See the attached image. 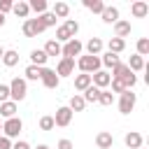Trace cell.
I'll return each mask as SVG.
<instances>
[{"mask_svg":"<svg viewBox=\"0 0 149 149\" xmlns=\"http://www.w3.org/2000/svg\"><path fill=\"white\" fill-rule=\"evenodd\" d=\"M109 77H112V79H119V81L126 86V91H130V88L135 86V81H137V77H135L130 70H128V65H126V63H119V65H114Z\"/></svg>","mask_w":149,"mask_h":149,"instance_id":"obj_1","label":"cell"},{"mask_svg":"<svg viewBox=\"0 0 149 149\" xmlns=\"http://www.w3.org/2000/svg\"><path fill=\"white\" fill-rule=\"evenodd\" d=\"M77 30H79V23L72 21V19H65V21L56 28V42L61 44V42H70V40H74Z\"/></svg>","mask_w":149,"mask_h":149,"instance_id":"obj_2","label":"cell"},{"mask_svg":"<svg viewBox=\"0 0 149 149\" xmlns=\"http://www.w3.org/2000/svg\"><path fill=\"white\" fill-rule=\"evenodd\" d=\"M26 93H28L26 79H21V77H14V79L9 81V98H12V102H19V100H23V98H26Z\"/></svg>","mask_w":149,"mask_h":149,"instance_id":"obj_3","label":"cell"},{"mask_svg":"<svg viewBox=\"0 0 149 149\" xmlns=\"http://www.w3.org/2000/svg\"><path fill=\"white\" fill-rule=\"evenodd\" d=\"M77 65H79V70L84 72V74H91V72H98L100 70V58L98 56H79L77 58Z\"/></svg>","mask_w":149,"mask_h":149,"instance_id":"obj_4","label":"cell"},{"mask_svg":"<svg viewBox=\"0 0 149 149\" xmlns=\"http://www.w3.org/2000/svg\"><path fill=\"white\" fill-rule=\"evenodd\" d=\"M23 130V121L19 119V116H14V119H7L5 123H2V135L7 137V140H12V137H19V133Z\"/></svg>","mask_w":149,"mask_h":149,"instance_id":"obj_5","label":"cell"},{"mask_svg":"<svg viewBox=\"0 0 149 149\" xmlns=\"http://www.w3.org/2000/svg\"><path fill=\"white\" fill-rule=\"evenodd\" d=\"M81 49H84V44L74 37V40L65 42V47H61V56H63V58H72V61H74V56H81Z\"/></svg>","mask_w":149,"mask_h":149,"instance_id":"obj_6","label":"cell"},{"mask_svg":"<svg viewBox=\"0 0 149 149\" xmlns=\"http://www.w3.org/2000/svg\"><path fill=\"white\" fill-rule=\"evenodd\" d=\"M21 30H23V35H26V37H37V35H40V33H44L47 28H44L37 19H26V21H23V26H21Z\"/></svg>","mask_w":149,"mask_h":149,"instance_id":"obj_7","label":"cell"},{"mask_svg":"<svg viewBox=\"0 0 149 149\" xmlns=\"http://www.w3.org/2000/svg\"><path fill=\"white\" fill-rule=\"evenodd\" d=\"M135 102H137V95L133 91H123L121 93V100H119V112L121 114H130L133 107H135Z\"/></svg>","mask_w":149,"mask_h":149,"instance_id":"obj_8","label":"cell"},{"mask_svg":"<svg viewBox=\"0 0 149 149\" xmlns=\"http://www.w3.org/2000/svg\"><path fill=\"white\" fill-rule=\"evenodd\" d=\"M70 121H72V109L70 107H58L56 114H54V126L65 128V126H70Z\"/></svg>","mask_w":149,"mask_h":149,"instance_id":"obj_9","label":"cell"},{"mask_svg":"<svg viewBox=\"0 0 149 149\" xmlns=\"http://www.w3.org/2000/svg\"><path fill=\"white\" fill-rule=\"evenodd\" d=\"M40 79H42V84H44L47 88H56V86L61 84V77H58L54 70H49V68H42V74H40Z\"/></svg>","mask_w":149,"mask_h":149,"instance_id":"obj_10","label":"cell"},{"mask_svg":"<svg viewBox=\"0 0 149 149\" xmlns=\"http://www.w3.org/2000/svg\"><path fill=\"white\" fill-rule=\"evenodd\" d=\"M54 72H56L58 77H70V74L74 72V61H72V58H61Z\"/></svg>","mask_w":149,"mask_h":149,"instance_id":"obj_11","label":"cell"},{"mask_svg":"<svg viewBox=\"0 0 149 149\" xmlns=\"http://www.w3.org/2000/svg\"><path fill=\"white\" fill-rule=\"evenodd\" d=\"M109 79H112V77H109V72H105V70H98V72L91 74V84H93L95 88H100V91H102L105 86H109Z\"/></svg>","mask_w":149,"mask_h":149,"instance_id":"obj_12","label":"cell"},{"mask_svg":"<svg viewBox=\"0 0 149 149\" xmlns=\"http://www.w3.org/2000/svg\"><path fill=\"white\" fill-rule=\"evenodd\" d=\"M112 144H114V137H112V133H107V130H100V133L95 135V147H98V149H112Z\"/></svg>","mask_w":149,"mask_h":149,"instance_id":"obj_13","label":"cell"},{"mask_svg":"<svg viewBox=\"0 0 149 149\" xmlns=\"http://www.w3.org/2000/svg\"><path fill=\"white\" fill-rule=\"evenodd\" d=\"M130 14H133L135 19H142V16H147V14H149V5H147L144 0H137V2H133V5H130Z\"/></svg>","mask_w":149,"mask_h":149,"instance_id":"obj_14","label":"cell"},{"mask_svg":"<svg viewBox=\"0 0 149 149\" xmlns=\"http://www.w3.org/2000/svg\"><path fill=\"white\" fill-rule=\"evenodd\" d=\"M0 116L7 121V119H14L16 116V102L7 100V102H0Z\"/></svg>","mask_w":149,"mask_h":149,"instance_id":"obj_15","label":"cell"},{"mask_svg":"<svg viewBox=\"0 0 149 149\" xmlns=\"http://www.w3.org/2000/svg\"><path fill=\"white\" fill-rule=\"evenodd\" d=\"M123 142H126V147H128V149H140V147H142V135H140V133H135V130H130V133H126Z\"/></svg>","mask_w":149,"mask_h":149,"instance_id":"obj_16","label":"cell"},{"mask_svg":"<svg viewBox=\"0 0 149 149\" xmlns=\"http://www.w3.org/2000/svg\"><path fill=\"white\" fill-rule=\"evenodd\" d=\"M86 51H88V56H98L102 51V40L100 37H91L86 42Z\"/></svg>","mask_w":149,"mask_h":149,"instance_id":"obj_17","label":"cell"},{"mask_svg":"<svg viewBox=\"0 0 149 149\" xmlns=\"http://www.w3.org/2000/svg\"><path fill=\"white\" fill-rule=\"evenodd\" d=\"M102 21H105V23H116V21H119V9L105 5V9H102Z\"/></svg>","mask_w":149,"mask_h":149,"instance_id":"obj_18","label":"cell"},{"mask_svg":"<svg viewBox=\"0 0 149 149\" xmlns=\"http://www.w3.org/2000/svg\"><path fill=\"white\" fill-rule=\"evenodd\" d=\"M114 35H116V37H121V40H123L126 35H130V23L119 19V21L114 23Z\"/></svg>","mask_w":149,"mask_h":149,"instance_id":"obj_19","label":"cell"},{"mask_svg":"<svg viewBox=\"0 0 149 149\" xmlns=\"http://www.w3.org/2000/svg\"><path fill=\"white\" fill-rule=\"evenodd\" d=\"M107 49H109V54H121V51L126 49V40H121V37H112V40L107 42Z\"/></svg>","mask_w":149,"mask_h":149,"instance_id":"obj_20","label":"cell"},{"mask_svg":"<svg viewBox=\"0 0 149 149\" xmlns=\"http://www.w3.org/2000/svg\"><path fill=\"white\" fill-rule=\"evenodd\" d=\"M30 65H37V68H44V63H47V54L42 51V49H33L30 51Z\"/></svg>","mask_w":149,"mask_h":149,"instance_id":"obj_21","label":"cell"},{"mask_svg":"<svg viewBox=\"0 0 149 149\" xmlns=\"http://www.w3.org/2000/svg\"><path fill=\"white\" fill-rule=\"evenodd\" d=\"M12 12H14L16 16H21V19H26V16L30 14V7H28V2H23V0H19V2H14V5H12Z\"/></svg>","mask_w":149,"mask_h":149,"instance_id":"obj_22","label":"cell"},{"mask_svg":"<svg viewBox=\"0 0 149 149\" xmlns=\"http://www.w3.org/2000/svg\"><path fill=\"white\" fill-rule=\"evenodd\" d=\"M70 109H72V114L74 112H84V107H86V102H84V98L79 95V93H74L72 98H70V105H68Z\"/></svg>","mask_w":149,"mask_h":149,"instance_id":"obj_23","label":"cell"},{"mask_svg":"<svg viewBox=\"0 0 149 149\" xmlns=\"http://www.w3.org/2000/svg\"><path fill=\"white\" fill-rule=\"evenodd\" d=\"M84 7H86L88 12H93V14H102L105 2H102V0H84Z\"/></svg>","mask_w":149,"mask_h":149,"instance_id":"obj_24","label":"cell"},{"mask_svg":"<svg viewBox=\"0 0 149 149\" xmlns=\"http://www.w3.org/2000/svg\"><path fill=\"white\" fill-rule=\"evenodd\" d=\"M44 54H47V58L49 56H61V44L56 42V40H49L47 44H44V49H42Z\"/></svg>","mask_w":149,"mask_h":149,"instance_id":"obj_25","label":"cell"},{"mask_svg":"<svg viewBox=\"0 0 149 149\" xmlns=\"http://www.w3.org/2000/svg\"><path fill=\"white\" fill-rule=\"evenodd\" d=\"M91 86V74H77L74 77V88L77 91H86Z\"/></svg>","mask_w":149,"mask_h":149,"instance_id":"obj_26","label":"cell"},{"mask_svg":"<svg viewBox=\"0 0 149 149\" xmlns=\"http://www.w3.org/2000/svg\"><path fill=\"white\" fill-rule=\"evenodd\" d=\"M81 98H84V102H98V98H100V88H95V86L91 84V86L84 91Z\"/></svg>","mask_w":149,"mask_h":149,"instance_id":"obj_27","label":"cell"},{"mask_svg":"<svg viewBox=\"0 0 149 149\" xmlns=\"http://www.w3.org/2000/svg\"><path fill=\"white\" fill-rule=\"evenodd\" d=\"M51 14H54V16H61V19H65V16L70 14V5H68V2H56Z\"/></svg>","mask_w":149,"mask_h":149,"instance_id":"obj_28","label":"cell"},{"mask_svg":"<svg viewBox=\"0 0 149 149\" xmlns=\"http://www.w3.org/2000/svg\"><path fill=\"white\" fill-rule=\"evenodd\" d=\"M2 63H5L7 68H14V65L19 63V54H16L14 49H9V51H5V56H2Z\"/></svg>","mask_w":149,"mask_h":149,"instance_id":"obj_29","label":"cell"},{"mask_svg":"<svg viewBox=\"0 0 149 149\" xmlns=\"http://www.w3.org/2000/svg\"><path fill=\"white\" fill-rule=\"evenodd\" d=\"M142 68H144V58H142V56H137V54H135V56H130L128 70H130V72H140Z\"/></svg>","mask_w":149,"mask_h":149,"instance_id":"obj_30","label":"cell"},{"mask_svg":"<svg viewBox=\"0 0 149 149\" xmlns=\"http://www.w3.org/2000/svg\"><path fill=\"white\" fill-rule=\"evenodd\" d=\"M37 21H40L44 28H51V26H56V16H54L51 12H44V14H40V16H37Z\"/></svg>","mask_w":149,"mask_h":149,"instance_id":"obj_31","label":"cell"},{"mask_svg":"<svg viewBox=\"0 0 149 149\" xmlns=\"http://www.w3.org/2000/svg\"><path fill=\"white\" fill-rule=\"evenodd\" d=\"M119 63H121L119 56H116V54H109V51L100 58V65H107V68H114V65H119Z\"/></svg>","mask_w":149,"mask_h":149,"instance_id":"obj_32","label":"cell"},{"mask_svg":"<svg viewBox=\"0 0 149 149\" xmlns=\"http://www.w3.org/2000/svg\"><path fill=\"white\" fill-rule=\"evenodd\" d=\"M23 74H26V79H30V81H37V79H40V74H42V68H37V65H28Z\"/></svg>","mask_w":149,"mask_h":149,"instance_id":"obj_33","label":"cell"},{"mask_svg":"<svg viewBox=\"0 0 149 149\" xmlns=\"http://www.w3.org/2000/svg\"><path fill=\"white\" fill-rule=\"evenodd\" d=\"M28 7H30L33 12H37V14H44V12H47V0H30Z\"/></svg>","mask_w":149,"mask_h":149,"instance_id":"obj_34","label":"cell"},{"mask_svg":"<svg viewBox=\"0 0 149 149\" xmlns=\"http://www.w3.org/2000/svg\"><path fill=\"white\" fill-rule=\"evenodd\" d=\"M147 54H149V40H147V37H140V40H137V56L144 58Z\"/></svg>","mask_w":149,"mask_h":149,"instance_id":"obj_35","label":"cell"},{"mask_svg":"<svg viewBox=\"0 0 149 149\" xmlns=\"http://www.w3.org/2000/svg\"><path fill=\"white\" fill-rule=\"evenodd\" d=\"M40 128H42V130H54V128H56V126H54V116H49V114H47V116H40Z\"/></svg>","mask_w":149,"mask_h":149,"instance_id":"obj_36","label":"cell"},{"mask_svg":"<svg viewBox=\"0 0 149 149\" xmlns=\"http://www.w3.org/2000/svg\"><path fill=\"white\" fill-rule=\"evenodd\" d=\"M98 102H100V105H105V107H109V105L114 102V95H112L109 91H100V98H98Z\"/></svg>","mask_w":149,"mask_h":149,"instance_id":"obj_37","label":"cell"},{"mask_svg":"<svg viewBox=\"0 0 149 149\" xmlns=\"http://www.w3.org/2000/svg\"><path fill=\"white\" fill-rule=\"evenodd\" d=\"M109 86H112V91H114V93H123V91H126V86H123L119 79H109Z\"/></svg>","mask_w":149,"mask_h":149,"instance_id":"obj_38","label":"cell"},{"mask_svg":"<svg viewBox=\"0 0 149 149\" xmlns=\"http://www.w3.org/2000/svg\"><path fill=\"white\" fill-rule=\"evenodd\" d=\"M9 98V84H0V102H7Z\"/></svg>","mask_w":149,"mask_h":149,"instance_id":"obj_39","label":"cell"},{"mask_svg":"<svg viewBox=\"0 0 149 149\" xmlns=\"http://www.w3.org/2000/svg\"><path fill=\"white\" fill-rule=\"evenodd\" d=\"M12 0H0V14H5V12H12Z\"/></svg>","mask_w":149,"mask_h":149,"instance_id":"obj_40","label":"cell"},{"mask_svg":"<svg viewBox=\"0 0 149 149\" xmlns=\"http://www.w3.org/2000/svg\"><path fill=\"white\" fill-rule=\"evenodd\" d=\"M0 149H12V140H7L5 135H0Z\"/></svg>","mask_w":149,"mask_h":149,"instance_id":"obj_41","label":"cell"},{"mask_svg":"<svg viewBox=\"0 0 149 149\" xmlns=\"http://www.w3.org/2000/svg\"><path fill=\"white\" fill-rule=\"evenodd\" d=\"M58 149H72V142L63 137V140H58Z\"/></svg>","mask_w":149,"mask_h":149,"instance_id":"obj_42","label":"cell"},{"mask_svg":"<svg viewBox=\"0 0 149 149\" xmlns=\"http://www.w3.org/2000/svg\"><path fill=\"white\" fill-rule=\"evenodd\" d=\"M12 149H30V147H28V142L19 140V142H14V144H12Z\"/></svg>","mask_w":149,"mask_h":149,"instance_id":"obj_43","label":"cell"},{"mask_svg":"<svg viewBox=\"0 0 149 149\" xmlns=\"http://www.w3.org/2000/svg\"><path fill=\"white\" fill-rule=\"evenodd\" d=\"M0 26H5V14H0Z\"/></svg>","mask_w":149,"mask_h":149,"instance_id":"obj_44","label":"cell"},{"mask_svg":"<svg viewBox=\"0 0 149 149\" xmlns=\"http://www.w3.org/2000/svg\"><path fill=\"white\" fill-rule=\"evenodd\" d=\"M35 149H49V147H47V144H40V147H35Z\"/></svg>","mask_w":149,"mask_h":149,"instance_id":"obj_45","label":"cell"},{"mask_svg":"<svg viewBox=\"0 0 149 149\" xmlns=\"http://www.w3.org/2000/svg\"><path fill=\"white\" fill-rule=\"evenodd\" d=\"M2 56H5V49H2V47H0V58H2Z\"/></svg>","mask_w":149,"mask_h":149,"instance_id":"obj_46","label":"cell"},{"mask_svg":"<svg viewBox=\"0 0 149 149\" xmlns=\"http://www.w3.org/2000/svg\"><path fill=\"white\" fill-rule=\"evenodd\" d=\"M0 130H2V121H0Z\"/></svg>","mask_w":149,"mask_h":149,"instance_id":"obj_47","label":"cell"},{"mask_svg":"<svg viewBox=\"0 0 149 149\" xmlns=\"http://www.w3.org/2000/svg\"><path fill=\"white\" fill-rule=\"evenodd\" d=\"M140 149H142V147H140Z\"/></svg>","mask_w":149,"mask_h":149,"instance_id":"obj_48","label":"cell"}]
</instances>
